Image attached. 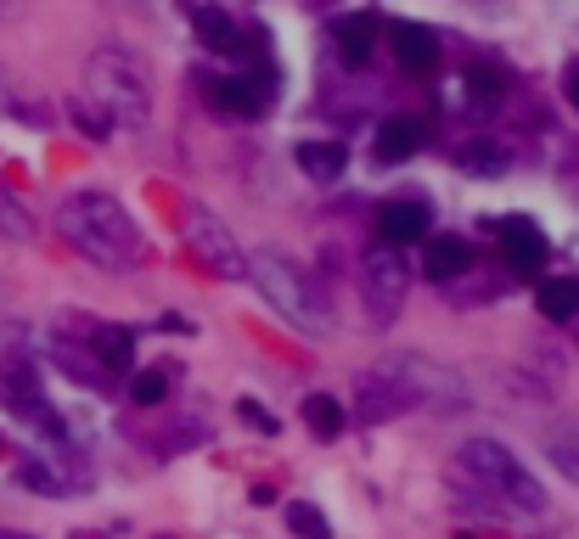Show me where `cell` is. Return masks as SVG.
I'll use <instances>...</instances> for the list:
<instances>
[{"instance_id": "cell-19", "label": "cell", "mask_w": 579, "mask_h": 539, "mask_svg": "<svg viewBox=\"0 0 579 539\" xmlns=\"http://www.w3.org/2000/svg\"><path fill=\"white\" fill-rule=\"evenodd\" d=\"M197 34H203V45H209L214 57H236V51H247L242 34H236V23H231L220 7H203V12H197Z\"/></svg>"}, {"instance_id": "cell-16", "label": "cell", "mask_w": 579, "mask_h": 539, "mask_svg": "<svg viewBox=\"0 0 579 539\" xmlns=\"http://www.w3.org/2000/svg\"><path fill=\"white\" fill-rule=\"evenodd\" d=\"M423 152V124L417 119H383L377 124V157L383 163H405Z\"/></svg>"}, {"instance_id": "cell-28", "label": "cell", "mask_w": 579, "mask_h": 539, "mask_svg": "<svg viewBox=\"0 0 579 539\" xmlns=\"http://www.w3.org/2000/svg\"><path fill=\"white\" fill-rule=\"evenodd\" d=\"M467 169H501V152H467Z\"/></svg>"}, {"instance_id": "cell-25", "label": "cell", "mask_w": 579, "mask_h": 539, "mask_svg": "<svg viewBox=\"0 0 579 539\" xmlns=\"http://www.w3.org/2000/svg\"><path fill=\"white\" fill-rule=\"evenodd\" d=\"M467 96H473V108H495L501 102V73L495 68H467Z\"/></svg>"}, {"instance_id": "cell-21", "label": "cell", "mask_w": 579, "mask_h": 539, "mask_svg": "<svg viewBox=\"0 0 579 539\" xmlns=\"http://www.w3.org/2000/svg\"><path fill=\"white\" fill-rule=\"evenodd\" d=\"M91 354L102 359V372H130L135 366V337L124 326H96V348Z\"/></svg>"}, {"instance_id": "cell-24", "label": "cell", "mask_w": 579, "mask_h": 539, "mask_svg": "<svg viewBox=\"0 0 579 539\" xmlns=\"http://www.w3.org/2000/svg\"><path fill=\"white\" fill-rule=\"evenodd\" d=\"M0 236H7V242H34L29 209H23L18 197H7V192H0Z\"/></svg>"}, {"instance_id": "cell-20", "label": "cell", "mask_w": 579, "mask_h": 539, "mask_svg": "<svg viewBox=\"0 0 579 539\" xmlns=\"http://www.w3.org/2000/svg\"><path fill=\"white\" fill-rule=\"evenodd\" d=\"M535 298H540V315L546 321H573L579 315V282L573 276H546Z\"/></svg>"}, {"instance_id": "cell-5", "label": "cell", "mask_w": 579, "mask_h": 539, "mask_svg": "<svg viewBox=\"0 0 579 539\" xmlns=\"http://www.w3.org/2000/svg\"><path fill=\"white\" fill-rule=\"evenodd\" d=\"M383 372H388L410 399H417V405H434V410H450V416H461V410L473 405L467 383H461L450 366L428 359V354H394V359H383Z\"/></svg>"}, {"instance_id": "cell-10", "label": "cell", "mask_w": 579, "mask_h": 539, "mask_svg": "<svg viewBox=\"0 0 579 539\" xmlns=\"http://www.w3.org/2000/svg\"><path fill=\"white\" fill-rule=\"evenodd\" d=\"M388 45H394V62L405 73H434L439 68V34L423 29V23H394L388 29Z\"/></svg>"}, {"instance_id": "cell-1", "label": "cell", "mask_w": 579, "mask_h": 539, "mask_svg": "<svg viewBox=\"0 0 579 539\" xmlns=\"http://www.w3.org/2000/svg\"><path fill=\"white\" fill-rule=\"evenodd\" d=\"M450 484L461 500L484 506L489 517H535L546 511V489L529 478V467L495 438H473L450 456Z\"/></svg>"}, {"instance_id": "cell-31", "label": "cell", "mask_w": 579, "mask_h": 539, "mask_svg": "<svg viewBox=\"0 0 579 539\" xmlns=\"http://www.w3.org/2000/svg\"><path fill=\"white\" fill-rule=\"evenodd\" d=\"M0 539H34V533H18V528H0Z\"/></svg>"}, {"instance_id": "cell-17", "label": "cell", "mask_w": 579, "mask_h": 539, "mask_svg": "<svg viewBox=\"0 0 579 539\" xmlns=\"http://www.w3.org/2000/svg\"><path fill=\"white\" fill-rule=\"evenodd\" d=\"M467 264H473V247L461 242V236H434L428 242V276L434 282H456V276H467Z\"/></svg>"}, {"instance_id": "cell-8", "label": "cell", "mask_w": 579, "mask_h": 539, "mask_svg": "<svg viewBox=\"0 0 579 539\" xmlns=\"http://www.w3.org/2000/svg\"><path fill=\"white\" fill-rule=\"evenodd\" d=\"M186 242H192V253L214 270V276H225V282H236V276H247V258H242V247L231 242V231L209 214V209H186Z\"/></svg>"}, {"instance_id": "cell-6", "label": "cell", "mask_w": 579, "mask_h": 539, "mask_svg": "<svg viewBox=\"0 0 579 539\" xmlns=\"http://www.w3.org/2000/svg\"><path fill=\"white\" fill-rule=\"evenodd\" d=\"M0 405H7L18 421L40 427L45 438H62V416L51 410V399H45V388H40L34 359H23V354H7V359H0Z\"/></svg>"}, {"instance_id": "cell-30", "label": "cell", "mask_w": 579, "mask_h": 539, "mask_svg": "<svg viewBox=\"0 0 579 539\" xmlns=\"http://www.w3.org/2000/svg\"><path fill=\"white\" fill-rule=\"evenodd\" d=\"M568 102H573V108H579V73H573V79H568Z\"/></svg>"}, {"instance_id": "cell-4", "label": "cell", "mask_w": 579, "mask_h": 539, "mask_svg": "<svg viewBox=\"0 0 579 539\" xmlns=\"http://www.w3.org/2000/svg\"><path fill=\"white\" fill-rule=\"evenodd\" d=\"M247 276L260 282V293L271 298V309H276L287 326H298V332H309V337H326V332H333V315H326L321 287L304 276L293 258H282V253H260L254 264H247Z\"/></svg>"}, {"instance_id": "cell-2", "label": "cell", "mask_w": 579, "mask_h": 539, "mask_svg": "<svg viewBox=\"0 0 579 539\" xmlns=\"http://www.w3.org/2000/svg\"><path fill=\"white\" fill-rule=\"evenodd\" d=\"M57 231H62L68 247H79L102 270H135L141 264V231L124 214V203L108 197V192H73V197H62Z\"/></svg>"}, {"instance_id": "cell-7", "label": "cell", "mask_w": 579, "mask_h": 539, "mask_svg": "<svg viewBox=\"0 0 579 539\" xmlns=\"http://www.w3.org/2000/svg\"><path fill=\"white\" fill-rule=\"evenodd\" d=\"M405 287H410V270H405L399 247L377 242V247L360 258V293H366L372 315H377V321H388V315L405 304Z\"/></svg>"}, {"instance_id": "cell-23", "label": "cell", "mask_w": 579, "mask_h": 539, "mask_svg": "<svg viewBox=\"0 0 579 539\" xmlns=\"http://www.w3.org/2000/svg\"><path fill=\"white\" fill-rule=\"evenodd\" d=\"M287 528L304 533V539H333V522H326L321 506H309V500H293L287 506Z\"/></svg>"}, {"instance_id": "cell-13", "label": "cell", "mask_w": 579, "mask_h": 539, "mask_svg": "<svg viewBox=\"0 0 579 539\" xmlns=\"http://www.w3.org/2000/svg\"><path fill=\"white\" fill-rule=\"evenodd\" d=\"M377 225H383V242H388V247H405V242H423L434 220H428L423 203H388V209L377 214Z\"/></svg>"}, {"instance_id": "cell-18", "label": "cell", "mask_w": 579, "mask_h": 539, "mask_svg": "<svg viewBox=\"0 0 579 539\" xmlns=\"http://www.w3.org/2000/svg\"><path fill=\"white\" fill-rule=\"evenodd\" d=\"M293 157H298V169H304L309 180H338V174L349 169V152H344L338 141H304Z\"/></svg>"}, {"instance_id": "cell-32", "label": "cell", "mask_w": 579, "mask_h": 539, "mask_svg": "<svg viewBox=\"0 0 579 539\" xmlns=\"http://www.w3.org/2000/svg\"><path fill=\"white\" fill-rule=\"evenodd\" d=\"M18 12V0H0V18H12Z\"/></svg>"}, {"instance_id": "cell-22", "label": "cell", "mask_w": 579, "mask_h": 539, "mask_svg": "<svg viewBox=\"0 0 579 539\" xmlns=\"http://www.w3.org/2000/svg\"><path fill=\"white\" fill-rule=\"evenodd\" d=\"M304 421L315 427V438H338L344 421H349V410H344L333 394H309V399H304Z\"/></svg>"}, {"instance_id": "cell-14", "label": "cell", "mask_w": 579, "mask_h": 539, "mask_svg": "<svg viewBox=\"0 0 579 539\" xmlns=\"http://www.w3.org/2000/svg\"><path fill=\"white\" fill-rule=\"evenodd\" d=\"M214 108L254 119V113H265V108H271V90H265L260 79H214Z\"/></svg>"}, {"instance_id": "cell-26", "label": "cell", "mask_w": 579, "mask_h": 539, "mask_svg": "<svg viewBox=\"0 0 579 539\" xmlns=\"http://www.w3.org/2000/svg\"><path fill=\"white\" fill-rule=\"evenodd\" d=\"M18 478H23L29 489L51 495V500H57V495H68V478H62V472H51L45 461H23V467H18Z\"/></svg>"}, {"instance_id": "cell-15", "label": "cell", "mask_w": 579, "mask_h": 539, "mask_svg": "<svg viewBox=\"0 0 579 539\" xmlns=\"http://www.w3.org/2000/svg\"><path fill=\"white\" fill-rule=\"evenodd\" d=\"M546 461H551L568 484H579V416H562V421L546 427Z\"/></svg>"}, {"instance_id": "cell-27", "label": "cell", "mask_w": 579, "mask_h": 539, "mask_svg": "<svg viewBox=\"0 0 579 539\" xmlns=\"http://www.w3.org/2000/svg\"><path fill=\"white\" fill-rule=\"evenodd\" d=\"M163 394H170V377L163 372H135V383H130L135 405H163Z\"/></svg>"}, {"instance_id": "cell-29", "label": "cell", "mask_w": 579, "mask_h": 539, "mask_svg": "<svg viewBox=\"0 0 579 539\" xmlns=\"http://www.w3.org/2000/svg\"><path fill=\"white\" fill-rule=\"evenodd\" d=\"M242 416H247V421H260V427H276V421H271V416H265L254 399H242Z\"/></svg>"}, {"instance_id": "cell-12", "label": "cell", "mask_w": 579, "mask_h": 539, "mask_svg": "<svg viewBox=\"0 0 579 539\" xmlns=\"http://www.w3.org/2000/svg\"><path fill=\"white\" fill-rule=\"evenodd\" d=\"M377 34H383V23H377L372 12H355V18H338V23H333V45H338V57H344L349 68L372 62Z\"/></svg>"}, {"instance_id": "cell-9", "label": "cell", "mask_w": 579, "mask_h": 539, "mask_svg": "<svg viewBox=\"0 0 579 539\" xmlns=\"http://www.w3.org/2000/svg\"><path fill=\"white\" fill-rule=\"evenodd\" d=\"M501 253H507V264L518 270V276H535V270L551 258V242H546V231L535 220L512 214V220H501Z\"/></svg>"}, {"instance_id": "cell-11", "label": "cell", "mask_w": 579, "mask_h": 539, "mask_svg": "<svg viewBox=\"0 0 579 539\" xmlns=\"http://www.w3.org/2000/svg\"><path fill=\"white\" fill-rule=\"evenodd\" d=\"M417 399H410L388 372H372V377H360V399H355V416L360 421H388V416H399V410H410Z\"/></svg>"}, {"instance_id": "cell-3", "label": "cell", "mask_w": 579, "mask_h": 539, "mask_svg": "<svg viewBox=\"0 0 579 539\" xmlns=\"http://www.w3.org/2000/svg\"><path fill=\"white\" fill-rule=\"evenodd\" d=\"M79 96H91L108 113V124H124V130H146V119H152V84L130 51H96Z\"/></svg>"}]
</instances>
